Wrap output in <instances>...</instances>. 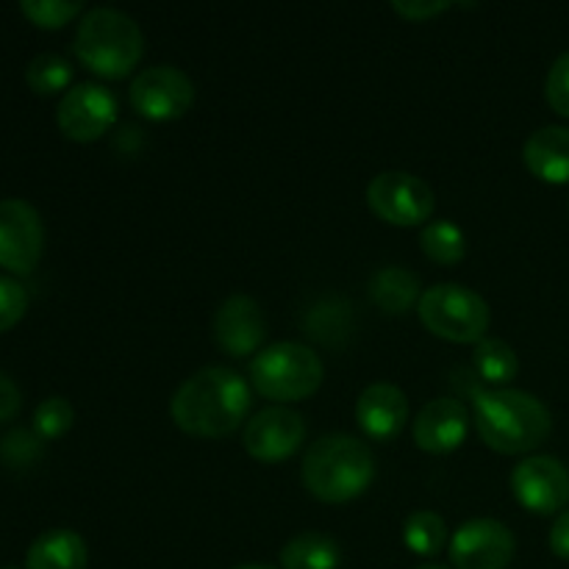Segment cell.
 <instances>
[{
  "instance_id": "obj_1",
  "label": "cell",
  "mask_w": 569,
  "mask_h": 569,
  "mask_svg": "<svg viewBox=\"0 0 569 569\" xmlns=\"http://www.w3.org/2000/svg\"><path fill=\"white\" fill-rule=\"evenodd\" d=\"M250 411V387L237 370L203 367L178 387L170 417L183 433L220 439L237 431Z\"/></svg>"
},
{
  "instance_id": "obj_2",
  "label": "cell",
  "mask_w": 569,
  "mask_h": 569,
  "mask_svg": "<svg viewBox=\"0 0 569 569\" xmlns=\"http://www.w3.org/2000/svg\"><path fill=\"white\" fill-rule=\"evenodd\" d=\"M476 428L489 448L517 456L548 442L553 417L537 395L522 389H487L476 395Z\"/></svg>"
},
{
  "instance_id": "obj_3",
  "label": "cell",
  "mask_w": 569,
  "mask_h": 569,
  "mask_svg": "<svg viewBox=\"0 0 569 569\" xmlns=\"http://www.w3.org/2000/svg\"><path fill=\"white\" fill-rule=\"evenodd\" d=\"M376 478V459L361 439L328 433L309 448L303 459V483L322 503H348L365 495Z\"/></svg>"
},
{
  "instance_id": "obj_4",
  "label": "cell",
  "mask_w": 569,
  "mask_h": 569,
  "mask_svg": "<svg viewBox=\"0 0 569 569\" xmlns=\"http://www.w3.org/2000/svg\"><path fill=\"white\" fill-rule=\"evenodd\" d=\"M76 56L103 78H126L144 53L142 28L131 14L111 6H94L76 31Z\"/></svg>"
},
{
  "instance_id": "obj_5",
  "label": "cell",
  "mask_w": 569,
  "mask_h": 569,
  "mask_svg": "<svg viewBox=\"0 0 569 569\" xmlns=\"http://www.w3.org/2000/svg\"><path fill=\"white\" fill-rule=\"evenodd\" d=\"M322 359L300 342H276L259 350L250 361V381L264 398L292 403L315 395L322 387Z\"/></svg>"
},
{
  "instance_id": "obj_6",
  "label": "cell",
  "mask_w": 569,
  "mask_h": 569,
  "mask_svg": "<svg viewBox=\"0 0 569 569\" xmlns=\"http://www.w3.org/2000/svg\"><path fill=\"white\" fill-rule=\"evenodd\" d=\"M420 320L433 337L478 345L489 331V303L461 283H437L420 295Z\"/></svg>"
},
{
  "instance_id": "obj_7",
  "label": "cell",
  "mask_w": 569,
  "mask_h": 569,
  "mask_svg": "<svg viewBox=\"0 0 569 569\" xmlns=\"http://www.w3.org/2000/svg\"><path fill=\"white\" fill-rule=\"evenodd\" d=\"M367 206L389 226H420L433 214L437 198L420 176L387 170L367 183Z\"/></svg>"
},
{
  "instance_id": "obj_8",
  "label": "cell",
  "mask_w": 569,
  "mask_h": 569,
  "mask_svg": "<svg viewBox=\"0 0 569 569\" xmlns=\"http://www.w3.org/2000/svg\"><path fill=\"white\" fill-rule=\"evenodd\" d=\"M131 106L142 117L156 122L178 120L194 103V83L183 70L170 64H156L139 72L128 89Z\"/></svg>"
},
{
  "instance_id": "obj_9",
  "label": "cell",
  "mask_w": 569,
  "mask_h": 569,
  "mask_svg": "<svg viewBox=\"0 0 569 569\" xmlns=\"http://www.w3.org/2000/svg\"><path fill=\"white\" fill-rule=\"evenodd\" d=\"M44 248V226L39 211L22 198L0 200V267L26 276L37 267Z\"/></svg>"
},
{
  "instance_id": "obj_10",
  "label": "cell",
  "mask_w": 569,
  "mask_h": 569,
  "mask_svg": "<svg viewBox=\"0 0 569 569\" xmlns=\"http://www.w3.org/2000/svg\"><path fill=\"white\" fill-rule=\"evenodd\" d=\"M56 120L64 137L76 142H94L117 120V98L103 83L81 81L67 89L56 109Z\"/></svg>"
},
{
  "instance_id": "obj_11",
  "label": "cell",
  "mask_w": 569,
  "mask_h": 569,
  "mask_svg": "<svg viewBox=\"0 0 569 569\" xmlns=\"http://www.w3.org/2000/svg\"><path fill=\"white\" fill-rule=\"evenodd\" d=\"M511 492L522 509L553 515L569 503V470L553 456H528L511 470Z\"/></svg>"
},
{
  "instance_id": "obj_12",
  "label": "cell",
  "mask_w": 569,
  "mask_h": 569,
  "mask_svg": "<svg viewBox=\"0 0 569 569\" xmlns=\"http://www.w3.org/2000/svg\"><path fill=\"white\" fill-rule=\"evenodd\" d=\"M515 550V533L492 517L465 522L450 539V561L456 569H506Z\"/></svg>"
},
{
  "instance_id": "obj_13",
  "label": "cell",
  "mask_w": 569,
  "mask_h": 569,
  "mask_svg": "<svg viewBox=\"0 0 569 569\" xmlns=\"http://www.w3.org/2000/svg\"><path fill=\"white\" fill-rule=\"evenodd\" d=\"M303 417L295 409H287V406H270V409L259 411V415L244 426L242 433L244 450H248L256 461H264V465H276V461L295 456L300 450V445H303Z\"/></svg>"
},
{
  "instance_id": "obj_14",
  "label": "cell",
  "mask_w": 569,
  "mask_h": 569,
  "mask_svg": "<svg viewBox=\"0 0 569 569\" xmlns=\"http://www.w3.org/2000/svg\"><path fill=\"white\" fill-rule=\"evenodd\" d=\"M264 311L250 295H231L214 315V339L228 356H253L264 345Z\"/></svg>"
},
{
  "instance_id": "obj_15",
  "label": "cell",
  "mask_w": 569,
  "mask_h": 569,
  "mask_svg": "<svg viewBox=\"0 0 569 569\" xmlns=\"http://www.w3.org/2000/svg\"><path fill=\"white\" fill-rule=\"evenodd\" d=\"M470 431V415L467 406L456 398L428 400L415 417V442L426 453H453L461 448Z\"/></svg>"
},
{
  "instance_id": "obj_16",
  "label": "cell",
  "mask_w": 569,
  "mask_h": 569,
  "mask_svg": "<svg viewBox=\"0 0 569 569\" xmlns=\"http://www.w3.org/2000/svg\"><path fill=\"white\" fill-rule=\"evenodd\" d=\"M356 420H359L361 431L372 439H395L403 431L406 420H409V400L406 392L395 383L378 381L370 383L365 392L356 400Z\"/></svg>"
},
{
  "instance_id": "obj_17",
  "label": "cell",
  "mask_w": 569,
  "mask_h": 569,
  "mask_svg": "<svg viewBox=\"0 0 569 569\" xmlns=\"http://www.w3.org/2000/svg\"><path fill=\"white\" fill-rule=\"evenodd\" d=\"M526 167L545 183L569 181V128L545 126L533 131L522 144Z\"/></svg>"
},
{
  "instance_id": "obj_18",
  "label": "cell",
  "mask_w": 569,
  "mask_h": 569,
  "mask_svg": "<svg viewBox=\"0 0 569 569\" xmlns=\"http://www.w3.org/2000/svg\"><path fill=\"white\" fill-rule=\"evenodd\" d=\"M87 542L70 528H50L39 533L26 553L28 569H87Z\"/></svg>"
},
{
  "instance_id": "obj_19",
  "label": "cell",
  "mask_w": 569,
  "mask_h": 569,
  "mask_svg": "<svg viewBox=\"0 0 569 569\" xmlns=\"http://www.w3.org/2000/svg\"><path fill=\"white\" fill-rule=\"evenodd\" d=\"M420 278L406 267H381L370 278V298L387 315H406L415 303H420Z\"/></svg>"
},
{
  "instance_id": "obj_20",
  "label": "cell",
  "mask_w": 569,
  "mask_h": 569,
  "mask_svg": "<svg viewBox=\"0 0 569 569\" xmlns=\"http://www.w3.org/2000/svg\"><path fill=\"white\" fill-rule=\"evenodd\" d=\"M342 548L333 537L320 531H306L289 539L281 550L283 569H339Z\"/></svg>"
},
{
  "instance_id": "obj_21",
  "label": "cell",
  "mask_w": 569,
  "mask_h": 569,
  "mask_svg": "<svg viewBox=\"0 0 569 569\" xmlns=\"http://www.w3.org/2000/svg\"><path fill=\"white\" fill-rule=\"evenodd\" d=\"M420 248L437 264H456L467 253V237L453 220H433L422 228Z\"/></svg>"
},
{
  "instance_id": "obj_22",
  "label": "cell",
  "mask_w": 569,
  "mask_h": 569,
  "mask_svg": "<svg viewBox=\"0 0 569 569\" xmlns=\"http://www.w3.org/2000/svg\"><path fill=\"white\" fill-rule=\"evenodd\" d=\"M472 361H476L478 376L487 383H509L517 376V370H520L515 348L498 337H483L476 345Z\"/></svg>"
},
{
  "instance_id": "obj_23",
  "label": "cell",
  "mask_w": 569,
  "mask_h": 569,
  "mask_svg": "<svg viewBox=\"0 0 569 569\" xmlns=\"http://www.w3.org/2000/svg\"><path fill=\"white\" fill-rule=\"evenodd\" d=\"M406 548L417 556H437L448 542V526L437 511H415L403 526Z\"/></svg>"
},
{
  "instance_id": "obj_24",
  "label": "cell",
  "mask_w": 569,
  "mask_h": 569,
  "mask_svg": "<svg viewBox=\"0 0 569 569\" xmlns=\"http://www.w3.org/2000/svg\"><path fill=\"white\" fill-rule=\"evenodd\" d=\"M26 81L33 92L53 94L70 87L72 64L61 53H37L26 67Z\"/></svg>"
},
{
  "instance_id": "obj_25",
  "label": "cell",
  "mask_w": 569,
  "mask_h": 569,
  "mask_svg": "<svg viewBox=\"0 0 569 569\" xmlns=\"http://www.w3.org/2000/svg\"><path fill=\"white\" fill-rule=\"evenodd\" d=\"M72 422H76V409H72L70 400L61 398V395H50V398H44L42 403L37 406V411H33V428H37L39 437H61V433L70 431Z\"/></svg>"
},
{
  "instance_id": "obj_26",
  "label": "cell",
  "mask_w": 569,
  "mask_h": 569,
  "mask_svg": "<svg viewBox=\"0 0 569 569\" xmlns=\"http://www.w3.org/2000/svg\"><path fill=\"white\" fill-rule=\"evenodd\" d=\"M22 14L42 28H61L72 17L81 14L83 6L78 0H20Z\"/></svg>"
},
{
  "instance_id": "obj_27",
  "label": "cell",
  "mask_w": 569,
  "mask_h": 569,
  "mask_svg": "<svg viewBox=\"0 0 569 569\" xmlns=\"http://www.w3.org/2000/svg\"><path fill=\"white\" fill-rule=\"evenodd\" d=\"M545 98H548L550 109L556 114L569 117V50L561 53L548 70V81H545Z\"/></svg>"
},
{
  "instance_id": "obj_28",
  "label": "cell",
  "mask_w": 569,
  "mask_h": 569,
  "mask_svg": "<svg viewBox=\"0 0 569 569\" xmlns=\"http://www.w3.org/2000/svg\"><path fill=\"white\" fill-rule=\"evenodd\" d=\"M28 309V292L17 278L0 276V331L14 326Z\"/></svg>"
},
{
  "instance_id": "obj_29",
  "label": "cell",
  "mask_w": 569,
  "mask_h": 569,
  "mask_svg": "<svg viewBox=\"0 0 569 569\" xmlns=\"http://www.w3.org/2000/svg\"><path fill=\"white\" fill-rule=\"evenodd\" d=\"M0 456H3L6 465H28V461H33L39 456V439L28 431L6 433L3 442H0Z\"/></svg>"
},
{
  "instance_id": "obj_30",
  "label": "cell",
  "mask_w": 569,
  "mask_h": 569,
  "mask_svg": "<svg viewBox=\"0 0 569 569\" xmlns=\"http://www.w3.org/2000/svg\"><path fill=\"white\" fill-rule=\"evenodd\" d=\"M392 9L406 20H428V17L450 9V3H445V0H433V3H428V0H395Z\"/></svg>"
},
{
  "instance_id": "obj_31",
  "label": "cell",
  "mask_w": 569,
  "mask_h": 569,
  "mask_svg": "<svg viewBox=\"0 0 569 569\" xmlns=\"http://www.w3.org/2000/svg\"><path fill=\"white\" fill-rule=\"evenodd\" d=\"M22 406V392L20 387L14 383V378L9 372L0 370V422L11 420V417L20 411Z\"/></svg>"
},
{
  "instance_id": "obj_32",
  "label": "cell",
  "mask_w": 569,
  "mask_h": 569,
  "mask_svg": "<svg viewBox=\"0 0 569 569\" xmlns=\"http://www.w3.org/2000/svg\"><path fill=\"white\" fill-rule=\"evenodd\" d=\"M550 550H553L559 559L569 561V511H561L556 517L553 528H550Z\"/></svg>"
},
{
  "instance_id": "obj_33",
  "label": "cell",
  "mask_w": 569,
  "mask_h": 569,
  "mask_svg": "<svg viewBox=\"0 0 569 569\" xmlns=\"http://www.w3.org/2000/svg\"><path fill=\"white\" fill-rule=\"evenodd\" d=\"M233 569H276L270 565H242V567H233Z\"/></svg>"
},
{
  "instance_id": "obj_34",
  "label": "cell",
  "mask_w": 569,
  "mask_h": 569,
  "mask_svg": "<svg viewBox=\"0 0 569 569\" xmlns=\"http://www.w3.org/2000/svg\"><path fill=\"white\" fill-rule=\"evenodd\" d=\"M417 569H448V567H442V565H422V567H417Z\"/></svg>"
}]
</instances>
